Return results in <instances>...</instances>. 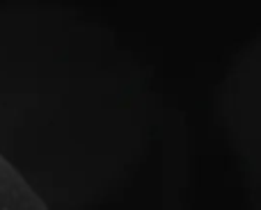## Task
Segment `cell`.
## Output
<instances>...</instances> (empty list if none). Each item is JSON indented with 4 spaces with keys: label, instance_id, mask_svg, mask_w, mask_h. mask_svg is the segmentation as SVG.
<instances>
[{
    "label": "cell",
    "instance_id": "6da1fadb",
    "mask_svg": "<svg viewBox=\"0 0 261 210\" xmlns=\"http://www.w3.org/2000/svg\"><path fill=\"white\" fill-rule=\"evenodd\" d=\"M0 210H48L28 181L0 156Z\"/></svg>",
    "mask_w": 261,
    "mask_h": 210
}]
</instances>
